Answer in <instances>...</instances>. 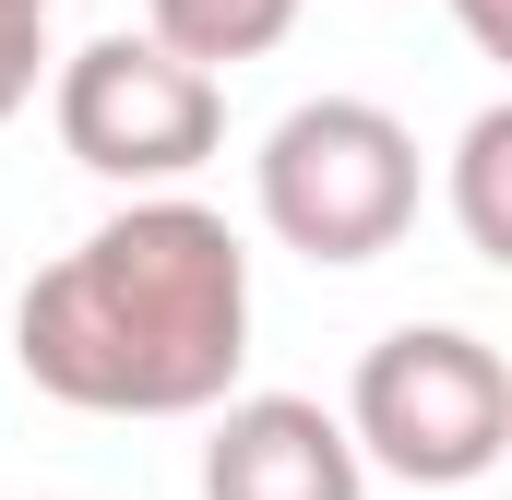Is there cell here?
<instances>
[{
  "instance_id": "obj_1",
  "label": "cell",
  "mask_w": 512,
  "mask_h": 500,
  "mask_svg": "<svg viewBox=\"0 0 512 500\" xmlns=\"http://www.w3.org/2000/svg\"><path fill=\"white\" fill-rule=\"evenodd\" d=\"M12 358L72 417H203L251 358V250L179 191H131L24 286Z\"/></svg>"
},
{
  "instance_id": "obj_2",
  "label": "cell",
  "mask_w": 512,
  "mask_h": 500,
  "mask_svg": "<svg viewBox=\"0 0 512 500\" xmlns=\"http://www.w3.org/2000/svg\"><path fill=\"white\" fill-rule=\"evenodd\" d=\"M262 227L310 262H382L417 227V131L370 96H310L251 155Z\"/></svg>"
},
{
  "instance_id": "obj_3",
  "label": "cell",
  "mask_w": 512,
  "mask_h": 500,
  "mask_svg": "<svg viewBox=\"0 0 512 500\" xmlns=\"http://www.w3.org/2000/svg\"><path fill=\"white\" fill-rule=\"evenodd\" d=\"M346 429L405 489H465V477H489L512 453V370L453 322H405V334H382L358 358Z\"/></svg>"
},
{
  "instance_id": "obj_4",
  "label": "cell",
  "mask_w": 512,
  "mask_h": 500,
  "mask_svg": "<svg viewBox=\"0 0 512 500\" xmlns=\"http://www.w3.org/2000/svg\"><path fill=\"white\" fill-rule=\"evenodd\" d=\"M48 108H60L72 167H96V179H120V191H167V179H191V167L227 143V84H215L203 60H179L155 24L72 48Z\"/></svg>"
},
{
  "instance_id": "obj_5",
  "label": "cell",
  "mask_w": 512,
  "mask_h": 500,
  "mask_svg": "<svg viewBox=\"0 0 512 500\" xmlns=\"http://www.w3.org/2000/svg\"><path fill=\"white\" fill-rule=\"evenodd\" d=\"M370 453L310 393H227L203 441V500H358Z\"/></svg>"
},
{
  "instance_id": "obj_6",
  "label": "cell",
  "mask_w": 512,
  "mask_h": 500,
  "mask_svg": "<svg viewBox=\"0 0 512 500\" xmlns=\"http://www.w3.org/2000/svg\"><path fill=\"white\" fill-rule=\"evenodd\" d=\"M453 227L477 262H501L512 274V96L501 108H477L465 143H453Z\"/></svg>"
},
{
  "instance_id": "obj_7",
  "label": "cell",
  "mask_w": 512,
  "mask_h": 500,
  "mask_svg": "<svg viewBox=\"0 0 512 500\" xmlns=\"http://www.w3.org/2000/svg\"><path fill=\"white\" fill-rule=\"evenodd\" d=\"M286 24H298V0H155V36L203 72H239L262 48H286Z\"/></svg>"
},
{
  "instance_id": "obj_8",
  "label": "cell",
  "mask_w": 512,
  "mask_h": 500,
  "mask_svg": "<svg viewBox=\"0 0 512 500\" xmlns=\"http://www.w3.org/2000/svg\"><path fill=\"white\" fill-rule=\"evenodd\" d=\"M36 72H48V12L36 0H0V120L36 96Z\"/></svg>"
},
{
  "instance_id": "obj_9",
  "label": "cell",
  "mask_w": 512,
  "mask_h": 500,
  "mask_svg": "<svg viewBox=\"0 0 512 500\" xmlns=\"http://www.w3.org/2000/svg\"><path fill=\"white\" fill-rule=\"evenodd\" d=\"M441 12H453V24H465V36H477V48L512 72V0H441Z\"/></svg>"
},
{
  "instance_id": "obj_10",
  "label": "cell",
  "mask_w": 512,
  "mask_h": 500,
  "mask_svg": "<svg viewBox=\"0 0 512 500\" xmlns=\"http://www.w3.org/2000/svg\"><path fill=\"white\" fill-rule=\"evenodd\" d=\"M36 12H48V0H36Z\"/></svg>"
}]
</instances>
